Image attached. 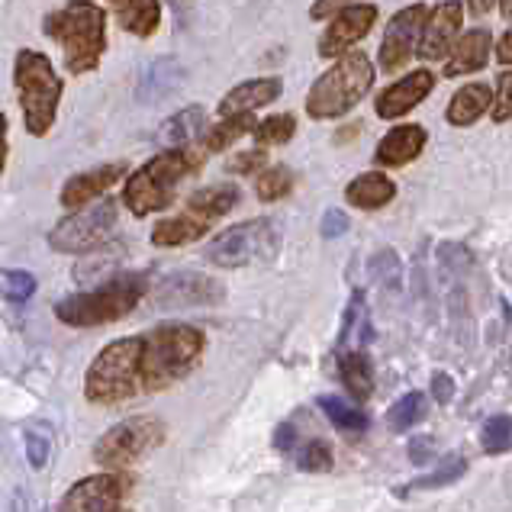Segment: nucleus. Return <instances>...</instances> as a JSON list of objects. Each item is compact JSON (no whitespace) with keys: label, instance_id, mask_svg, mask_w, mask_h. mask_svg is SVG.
<instances>
[{"label":"nucleus","instance_id":"nucleus-43","mask_svg":"<svg viewBox=\"0 0 512 512\" xmlns=\"http://www.w3.org/2000/svg\"><path fill=\"white\" fill-rule=\"evenodd\" d=\"M294 442H297V432H294L290 422H284V426L274 432V445L281 448V451H290V448H294Z\"/></svg>","mask_w":512,"mask_h":512},{"label":"nucleus","instance_id":"nucleus-24","mask_svg":"<svg viewBox=\"0 0 512 512\" xmlns=\"http://www.w3.org/2000/svg\"><path fill=\"white\" fill-rule=\"evenodd\" d=\"M120 17V26L133 36H152L162 23V7L158 0H107Z\"/></svg>","mask_w":512,"mask_h":512},{"label":"nucleus","instance_id":"nucleus-16","mask_svg":"<svg viewBox=\"0 0 512 512\" xmlns=\"http://www.w3.org/2000/svg\"><path fill=\"white\" fill-rule=\"evenodd\" d=\"M435 87V75L429 68H416L413 75L400 78L397 84H390L384 94H377V116L380 120H400L413 107H419L422 100L432 94Z\"/></svg>","mask_w":512,"mask_h":512},{"label":"nucleus","instance_id":"nucleus-23","mask_svg":"<svg viewBox=\"0 0 512 512\" xmlns=\"http://www.w3.org/2000/svg\"><path fill=\"white\" fill-rule=\"evenodd\" d=\"M239 203V187L236 184H210V187H200L194 194L187 197V213L197 216V219H219L226 216L232 207Z\"/></svg>","mask_w":512,"mask_h":512},{"label":"nucleus","instance_id":"nucleus-37","mask_svg":"<svg viewBox=\"0 0 512 512\" xmlns=\"http://www.w3.org/2000/svg\"><path fill=\"white\" fill-rule=\"evenodd\" d=\"M493 120H496V123H509V120H512V71H503L500 81H496Z\"/></svg>","mask_w":512,"mask_h":512},{"label":"nucleus","instance_id":"nucleus-38","mask_svg":"<svg viewBox=\"0 0 512 512\" xmlns=\"http://www.w3.org/2000/svg\"><path fill=\"white\" fill-rule=\"evenodd\" d=\"M26 458H29V467H33V471H42V467L49 464V438L29 432L26 435Z\"/></svg>","mask_w":512,"mask_h":512},{"label":"nucleus","instance_id":"nucleus-49","mask_svg":"<svg viewBox=\"0 0 512 512\" xmlns=\"http://www.w3.org/2000/svg\"><path fill=\"white\" fill-rule=\"evenodd\" d=\"M110 512H129V509H120V506H116V509H110Z\"/></svg>","mask_w":512,"mask_h":512},{"label":"nucleus","instance_id":"nucleus-10","mask_svg":"<svg viewBox=\"0 0 512 512\" xmlns=\"http://www.w3.org/2000/svg\"><path fill=\"white\" fill-rule=\"evenodd\" d=\"M277 242L281 236H277L271 219H252V223H239L219 232L207 248V258L219 268H245L258 258H274Z\"/></svg>","mask_w":512,"mask_h":512},{"label":"nucleus","instance_id":"nucleus-22","mask_svg":"<svg viewBox=\"0 0 512 512\" xmlns=\"http://www.w3.org/2000/svg\"><path fill=\"white\" fill-rule=\"evenodd\" d=\"M210 232V223L207 219H197V216H165L158 219V223L152 226V245L158 248H178V245H190L203 239Z\"/></svg>","mask_w":512,"mask_h":512},{"label":"nucleus","instance_id":"nucleus-13","mask_svg":"<svg viewBox=\"0 0 512 512\" xmlns=\"http://www.w3.org/2000/svg\"><path fill=\"white\" fill-rule=\"evenodd\" d=\"M226 297V287L207 274L178 271L168 274L162 284L155 287V303L162 310H181V306H213Z\"/></svg>","mask_w":512,"mask_h":512},{"label":"nucleus","instance_id":"nucleus-46","mask_svg":"<svg viewBox=\"0 0 512 512\" xmlns=\"http://www.w3.org/2000/svg\"><path fill=\"white\" fill-rule=\"evenodd\" d=\"M464 4H467V10L474 13V17H487V13L493 10L496 0H464Z\"/></svg>","mask_w":512,"mask_h":512},{"label":"nucleus","instance_id":"nucleus-9","mask_svg":"<svg viewBox=\"0 0 512 512\" xmlns=\"http://www.w3.org/2000/svg\"><path fill=\"white\" fill-rule=\"evenodd\" d=\"M116 216H120V207H116L113 197H97L91 203H84L71 216L58 219L55 229L49 232V248L62 255H87L107 242V236L116 226Z\"/></svg>","mask_w":512,"mask_h":512},{"label":"nucleus","instance_id":"nucleus-27","mask_svg":"<svg viewBox=\"0 0 512 512\" xmlns=\"http://www.w3.org/2000/svg\"><path fill=\"white\" fill-rule=\"evenodd\" d=\"M339 374H342V384L348 387V393L355 400L364 403L374 393V371H371V361L364 351H345L339 361Z\"/></svg>","mask_w":512,"mask_h":512},{"label":"nucleus","instance_id":"nucleus-30","mask_svg":"<svg viewBox=\"0 0 512 512\" xmlns=\"http://www.w3.org/2000/svg\"><path fill=\"white\" fill-rule=\"evenodd\" d=\"M319 406H323V413L329 416V422L335 429H342V432H364L368 429V416L351 403L339 400V397H319Z\"/></svg>","mask_w":512,"mask_h":512},{"label":"nucleus","instance_id":"nucleus-12","mask_svg":"<svg viewBox=\"0 0 512 512\" xmlns=\"http://www.w3.org/2000/svg\"><path fill=\"white\" fill-rule=\"evenodd\" d=\"M426 17H429V7L426 4H413V7L400 10L397 17L387 23L384 42H380V68H384V71H400L409 62V58H413Z\"/></svg>","mask_w":512,"mask_h":512},{"label":"nucleus","instance_id":"nucleus-21","mask_svg":"<svg viewBox=\"0 0 512 512\" xmlns=\"http://www.w3.org/2000/svg\"><path fill=\"white\" fill-rule=\"evenodd\" d=\"M345 197H348L351 207H358V210H380L397 197V184H393L387 174L368 171L345 187Z\"/></svg>","mask_w":512,"mask_h":512},{"label":"nucleus","instance_id":"nucleus-2","mask_svg":"<svg viewBox=\"0 0 512 512\" xmlns=\"http://www.w3.org/2000/svg\"><path fill=\"white\" fill-rule=\"evenodd\" d=\"M203 162H207V149H197V145L158 152L152 162H145L139 171L129 174L123 187V203L136 216H149L171 207L178 184L187 181Z\"/></svg>","mask_w":512,"mask_h":512},{"label":"nucleus","instance_id":"nucleus-18","mask_svg":"<svg viewBox=\"0 0 512 512\" xmlns=\"http://www.w3.org/2000/svg\"><path fill=\"white\" fill-rule=\"evenodd\" d=\"M426 149V129L416 126V123H403V126H393L390 133L377 142V165L384 168H400V165H409L413 158L422 155Z\"/></svg>","mask_w":512,"mask_h":512},{"label":"nucleus","instance_id":"nucleus-32","mask_svg":"<svg viewBox=\"0 0 512 512\" xmlns=\"http://www.w3.org/2000/svg\"><path fill=\"white\" fill-rule=\"evenodd\" d=\"M294 190V171L284 168V165H274V168H261L258 181H255V194L261 200H281Z\"/></svg>","mask_w":512,"mask_h":512},{"label":"nucleus","instance_id":"nucleus-39","mask_svg":"<svg viewBox=\"0 0 512 512\" xmlns=\"http://www.w3.org/2000/svg\"><path fill=\"white\" fill-rule=\"evenodd\" d=\"M265 162H268V155H265V149H252V152H242V155H236L229 162V171H236V174H248V171H261L265 168Z\"/></svg>","mask_w":512,"mask_h":512},{"label":"nucleus","instance_id":"nucleus-19","mask_svg":"<svg viewBox=\"0 0 512 512\" xmlns=\"http://www.w3.org/2000/svg\"><path fill=\"white\" fill-rule=\"evenodd\" d=\"M281 78H255V81H245L239 87L219 100V116H236V113H252L258 107L271 104V100L281 97Z\"/></svg>","mask_w":512,"mask_h":512},{"label":"nucleus","instance_id":"nucleus-8","mask_svg":"<svg viewBox=\"0 0 512 512\" xmlns=\"http://www.w3.org/2000/svg\"><path fill=\"white\" fill-rule=\"evenodd\" d=\"M165 435H168V429L162 419L129 416L97 438L94 461L104 467V471H123V467L142 461L145 455H152V451L165 442Z\"/></svg>","mask_w":512,"mask_h":512},{"label":"nucleus","instance_id":"nucleus-7","mask_svg":"<svg viewBox=\"0 0 512 512\" xmlns=\"http://www.w3.org/2000/svg\"><path fill=\"white\" fill-rule=\"evenodd\" d=\"M139 351L142 335L110 342L84 374V397L97 406H120L139 397Z\"/></svg>","mask_w":512,"mask_h":512},{"label":"nucleus","instance_id":"nucleus-29","mask_svg":"<svg viewBox=\"0 0 512 512\" xmlns=\"http://www.w3.org/2000/svg\"><path fill=\"white\" fill-rule=\"evenodd\" d=\"M297 133V120H294V113H277V116H268V120H261L255 123L252 129V136L255 142L261 145V149H271V145H284L290 142Z\"/></svg>","mask_w":512,"mask_h":512},{"label":"nucleus","instance_id":"nucleus-4","mask_svg":"<svg viewBox=\"0 0 512 512\" xmlns=\"http://www.w3.org/2000/svg\"><path fill=\"white\" fill-rule=\"evenodd\" d=\"M149 290L145 274H116L107 284H100L94 290H84V294L65 297L55 303V316L62 319L65 326L75 329H94V326H107L116 319L129 316L139 306V300Z\"/></svg>","mask_w":512,"mask_h":512},{"label":"nucleus","instance_id":"nucleus-17","mask_svg":"<svg viewBox=\"0 0 512 512\" xmlns=\"http://www.w3.org/2000/svg\"><path fill=\"white\" fill-rule=\"evenodd\" d=\"M126 174V165L120 162V165H104V168H94V171H81V174H75L65 187H62V207H68V210H78V207H84V203H91V200H97V197H104L107 190L120 181Z\"/></svg>","mask_w":512,"mask_h":512},{"label":"nucleus","instance_id":"nucleus-41","mask_svg":"<svg viewBox=\"0 0 512 512\" xmlns=\"http://www.w3.org/2000/svg\"><path fill=\"white\" fill-rule=\"evenodd\" d=\"M432 393H435L438 403H448L451 393H455V384H451V377L448 374H435L432 377Z\"/></svg>","mask_w":512,"mask_h":512},{"label":"nucleus","instance_id":"nucleus-44","mask_svg":"<svg viewBox=\"0 0 512 512\" xmlns=\"http://www.w3.org/2000/svg\"><path fill=\"white\" fill-rule=\"evenodd\" d=\"M429 451H432V442H429L426 435H422V438H413V445H409V458H413V461H426Z\"/></svg>","mask_w":512,"mask_h":512},{"label":"nucleus","instance_id":"nucleus-11","mask_svg":"<svg viewBox=\"0 0 512 512\" xmlns=\"http://www.w3.org/2000/svg\"><path fill=\"white\" fill-rule=\"evenodd\" d=\"M126 490H129V477L116 471L84 477L62 496L58 512H110L123 503Z\"/></svg>","mask_w":512,"mask_h":512},{"label":"nucleus","instance_id":"nucleus-40","mask_svg":"<svg viewBox=\"0 0 512 512\" xmlns=\"http://www.w3.org/2000/svg\"><path fill=\"white\" fill-rule=\"evenodd\" d=\"M345 229H348V219H345L342 210H329V213L323 216V236H326V239L342 236Z\"/></svg>","mask_w":512,"mask_h":512},{"label":"nucleus","instance_id":"nucleus-42","mask_svg":"<svg viewBox=\"0 0 512 512\" xmlns=\"http://www.w3.org/2000/svg\"><path fill=\"white\" fill-rule=\"evenodd\" d=\"M345 4H351V0H316L310 13H313V20H326L335 10H342Z\"/></svg>","mask_w":512,"mask_h":512},{"label":"nucleus","instance_id":"nucleus-34","mask_svg":"<svg viewBox=\"0 0 512 512\" xmlns=\"http://www.w3.org/2000/svg\"><path fill=\"white\" fill-rule=\"evenodd\" d=\"M480 445H484L487 455H503V451H512V416L487 419L484 432H480Z\"/></svg>","mask_w":512,"mask_h":512},{"label":"nucleus","instance_id":"nucleus-25","mask_svg":"<svg viewBox=\"0 0 512 512\" xmlns=\"http://www.w3.org/2000/svg\"><path fill=\"white\" fill-rule=\"evenodd\" d=\"M203 107H187L181 113H174L171 120L162 123L158 129V145H165V149H184V145H194L197 136L203 133Z\"/></svg>","mask_w":512,"mask_h":512},{"label":"nucleus","instance_id":"nucleus-47","mask_svg":"<svg viewBox=\"0 0 512 512\" xmlns=\"http://www.w3.org/2000/svg\"><path fill=\"white\" fill-rule=\"evenodd\" d=\"M4 165H7V120L0 113V174H4Z\"/></svg>","mask_w":512,"mask_h":512},{"label":"nucleus","instance_id":"nucleus-45","mask_svg":"<svg viewBox=\"0 0 512 512\" xmlns=\"http://www.w3.org/2000/svg\"><path fill=\"white\" fill-rule=\"evenodd\" d=\"M496 58H500L503 65H512V29H506L500 46H496Z\"/></svg>","mask_w":512,"mask_h":512},{"label":"nucleus","instance_id":"nucleus-36","mask_svg":"<svg viewBox=\"0 0 512 512\" xmlns=\"http://www.w3.org/2000/svg\"><path fill=\"white\" fill-rule=\"evenodd\" d=\"M297 467L300 471H310V474H323L332 467V451L326 442H319V438H310V442H303L297 448Z\"/></svg>","mask_w":512,"mask_h":512},{"label":"nucleus","instance_id":"nucleus-31","mask_svg":"<svg viewBox=\"0 0 512 512\" xmlns=\"http://www.w3.org/2000/svg\"><path fill=\"white\" fill-rule=\"evenodd\" d=\"M422 416H426V393L413 390V393H406L403 400H397L390 406L387 422H390L393 432H406V429H413Z\"/></svg>","mask_w":512,"mask_h":512},{"label":"nucleus","instance_id":"nucleus-48","mask_svg":"<svg viewBox=\"0 0 512 512\" xmlns=\"http://www.w3.org/2000/svg\"><path fill=\"white\" fill-rule=\"evenodd\" d=\"M500 13L503 17H512V0H500Z\"/></svg>","mask_w":512,"mask_h":512},{"label":"nucleus","instance_id":"nucleus-26","mask_svg":"<svg viewBox=\"0 0 512 512\" xmlns=\"http://www.w3.org/2000/svg\"><path fill=\"white\" fill-rule=\"evenodd\" d=\"M490 87L487 84H467L461 91L451 97L448 104V123L451 126H471L480 116L490 110Z\"/></svg>","mask_w":512,"mask_h":512},{"label":"nucleus","instance_id":"nucleus-14","mask_svg":"<svg viewBox=\"0 0 512 512\" xmlns=\"http://www.w3.org/2000/svg\"><path fill=\"white\" fill-rule=\"evenodd\" d=\"M377 20L374 4H345L342 10L332 13V23L326 26L323 39H319V55L323 58H339L351 52L355 42H361L371 33V26Z\"/></svg>","mask_w":512,"mask_h":512},{"label":"nucleus","instance_id":"nucleus-15","mask_svg":"<svg viewBox=\"0 0 512 512\" xmlns=\"http://www.w3.org/2000/svg\"><path fill=\"white\" fill-rule=\"evenodd\" d=\"M461 23H464V4H461V0H445V4H438L426 17V23H422L419 46H416L419 58H426V62H438V58H445L451 49H455Z\"/></svg>","mask_w":512,"mask_h":512},{"label":"nucleus","instance_id":"nucleus-1","mask_svg":"<svg viewBox=\"0 0 512 512\" xmlns=\"http://www.w3.org/2000/svg\"><path fill=\"white\" fill-rule=\"evenodd\" d=\"M203 348H207L203 332L184 323H171L145 332L139 351V390L158 393L178 384V380H184L200 364Z\"/></svg>","mask_w":512,"mask_h":512},{"label":"nucleus","instance_id":"nucleus-6","mask_svg":"<svg viewBox=\"0 0 512 512\" xmlns=\"http://www.w3.org/2000/svg\"><path fill=\"white\" fill-rule=\"evenodd\" d=\"M13 84H17L29 136L42 139L52 129L58 104H62V78L52 68L49 55L36 49H20L17 62H13Z\"/></svg>","mask_w":512,"mask_h":512},{"label":"nucleus","instance_id":"nucleus-35","mask_svg":"<svg viewBox=\"0 0 512 512\" xmlns=\"http://www.w3.org/2000/svg\"><path fill=\"white\" fill-rule=\"evenodd\" d=\"M36 294V277L29 271H0V297L10 303H26Z\"/></svg>","mask_w":512,"mask_h":512},{"label":"nucleus","instance_id":"nucleus-3","mask_svg":"<svg viewBox=\"0 0 512 512\" xmlns=\"http://www.w3.org/2000/svg\"><path fill=\"white\" fill-rule=\"evenodd\" d=\"M42 33L62 46L71 75L94 71L107 49V17L91 0H68L62 10H52L42 20Z\"/></svg>","mask_w":512,"mask_h":512},{"label":"nucleus","instance_id":"nucleus-33","mask_svg":"<svg viewBox=\"0 0 512 512\" xmlns=\"http://www.w3.org/2000/svg\"><path fill=\"white\" fill-rule=\"evenodd\" d=\"M464 471H467V461L461 455H451V458H445L442 464H438L432 474L413 480V484L403 487V490H442L448 484H455L458 477H464Z\"/></svg>","mask_w":512,"mask_h":512},{"label":"nucleus","instance_id":"nucleus-28","mask_svg":"<svg viewBox=\"0 0 512 512\" xmlns=\"http://www.w3.org/2000/svg\"><path fill=\"white\" fill-rule=\"evenodd\" d=\"M255 129V120H252V113H236V116H223L210 133L207 139H203V149H207V155L213 152H223L229 149V145H236L242 136H248Z\"/></svg>","mask_w":512,"mask_h":512},{"label":"nucleus","instance_id":"nucleus-20","mask_svg":"<svg viewBox=\"0 0 512 512\" xmlns=\"http://www.w3.org/2000/svg\"><path fill=\"white\" fill-rule=\"evenodd\" d=\"M490 58V33L487 29H471L455 42V52H451L448 65H445V78H458V75H471L480 71Z\"/></svg>","mask_w":512,"mask_h":512},{"label":"nucleus","instance_id":"nucleus-5","mask_svg":"<svg viewBox=\"0 0 512 512\" xmlns=\"http://www.w3.org/2000/svg\"><path fill=\"white\" fill-rule=\"evenodd\" d=\"M374 84V65L364 52L339 55L326 75H319L306 94V113L313 120H339L355 110Z\"/></svg>","mask_w":512,"mask_h":512}]
</instances>
